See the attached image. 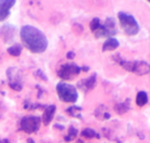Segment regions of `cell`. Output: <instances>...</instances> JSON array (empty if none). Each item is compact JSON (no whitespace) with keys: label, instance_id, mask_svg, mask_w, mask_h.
I'll return each instance as SVG.
<instances>
[{"label":"cell","instance_id":"obj_1","mask_svg":"<svg viewBox=\"0 0 150 143\" xmlns=\"http://www.w3.org/2000/svg\"><path fill=\"white\" fill-rule=\"evenodd\" d=\"M24 45L33 53H42L47 48L46 36L40 30L33 26H24L20 32Z\"/></svg>","mask_w":150,"mask_h":143},{"label":"cell","instance_id":"obj_2","mask_svg":"<svg viewBox=\"0 0 150 143\" xmlns=\"http://www.w3.org/2000/svg\"><path fill=\"white\" fill-rule=\"evenodd\" d=\"M118 18L122 29L127 35L132 36L137 35L139 32V26L134 16L126 12H119Z\"/></svg>","mask_w":150,"mask_h":143},{"label":"cell","instance_id":"obj_3","mask_svg":"<svg viewBox=\"0 0 150 143\" xmlns=\"http://www.w3.org/2000/svg\"><path fill=\"white\" fill-rule=\"evenodd\" d=\"M56 91L60 100L66 103H75L78 100L79 94L77 88L66 82H59L56 85Z\"/></svg>","mask_w":150,"mask_h":143},{"label":"cell","instance_id":"obj_4","mask_svg":"<svg viewBox=\"0 0 150 143\" xmlns=\"http://www.w3.org/2000/svg\"><path fill=\"white\" fill-rule=\"evenodd\" d=\"M6 74L10 88L15 91H21L23 89V75L21 70L16 67H11L8 68Z\"/></svg>","mask_w":150,"mask_h":143},{"label":"cell","instance_id":"obj_5","mask_svg":"<svg viewBox=\"0 0 150 143\" xmlns=\"http://www.w3.org/2000/svg\"><path fill=\"white\" fill-rule=\"evenodd\" d=\"M41 119L36 116L24 117L20 123V130L25 131L26 133H33L38 130L40 127Z\"/></svg>","mask_w":150,"mask_h":143},{"label":"cell","instance_id":"obj_6","mask_svg":"<svg viewBox=\"0 0 150 143\" xmlns=\"http://www.w3.org/2000/svg\"><path fill=\"white\" fill-rule=\"evenodd\" d=\"M81 69L75 63H67L60 67V69L57 71L58 77L65 80H73L75 77L80 74Z\"/></svg>","mask_w":150,"mask_h":143},{"label":"cell","instance_id":"obj_7","mask_svg":"<svg viewBox=\"0 0 150 143\" xmlns=\"http://www.w3.org/2000/svg\"><path fill=\"white\" fill-rule=\"evenodd\" d=\"M117 33V27H116L115 20L113 18H107L105 23L94 32L95 36L97 38L100 37H112L113 35H115Z\"/></svg>","mask_w":150,"mask_h":143},{"label":"cell","instance_id":"obj_8","mask_svg":"<svg viewBox=\"0 0 150 143\" xmlns=\"http://www.w3.org/2000/svg\"><path fill=\"white\" fill-rule=\"evenodd\" d=\"M16 35V27L12 25H3L0 27V38L4 43H10L14 40Z\"/></svg>","mask_w":150,"mask_h":143},{"label":"cell","instance_id":"obj_9","mask_svg":"<svg viewBox=\"0 0 150 143\" xmlns=\"http://www.w3.org/2000/svg\"><path fill=\"white\" fill-rule=\"evenodd\" d=\"M96 78H97V75L93 74L92 75H90L89 77L81 80L78 82V87L83 90L84 92H87L89 90H92L95 87L96 85Z\"/></svg>","mask_w":150,"mask_h":143},{"label":"cell","instance_id":"obj_10","mask_svg":"<svg viewBox=\"0 0 150 143\" xmlns=\"http://www.w3.org/2000/svg\"><path fill=\"white\" fill-rule=\"evenodd\" d=\"M132 73L137 75H144L150 73V65L145 61H134Z\"/></svg>","mask_w":150,"mask_h":143},{"label":"cell","instance_id":"obj_11","mask_svg":"<svg viewBox=\"0 0 150 143\" xmlns=\"http://www.w3.org/2000/svg\"><path fill=\"white\" fill-rule=\"evenodd\" d=\"M14 0H0V22L8 18L10 14V9L15 5Z\"/></svg>","mask_w":150,"mask_h":143},{"label":"cell","instance_id":"obj_12","mask_svg":"<svg viewBox=\"0 0 150 143\" xmlns=\"http://www.w3.org/2000/svg\"><path fill=\"white\" fill-rule=\"evenodd\" d=\"M55 112H56V106L55 105L47 106V107L44 109V112H43L42 117H41V120H42V123H43L44 125H48L50 123L52 122Z\"/></svg>","mask_w":150,"mask_h":143},{"label":"cell","instance_id":"obj_13","mask_svg":"<svg viewBox=\"0 0 150 143\" xmlns=\"http://www.w3.org/2000/svg\"><path fill=\"white\" fill-rule=\"evenodd\" d=\"M129 108H131V100L126 99L125 102L117 103L114 107V110L118 115H124L129 110Z\"/></svg>","mask_w":150,"mask_h":143},{"label":"cell","instance_id":"obj_14","mask_svg":"<svg viewBox=\"0 0 150 143\" xmlns=\"http://www.w3.org/2000/svg\"><path fill=\"white\" fill-rule=\"evenodd\" d=\"M120 43L119 41L117 40L116 38L114 37H110L108 38L105 42L103 43V46H102V51L105 52V51H113V50L117 49Z\"/></svg>","mask_w":150,"mask_h":143},{"label":"cell","instance_id":"obj_15","mask_svg":"<svg viewBox=\"0 0 150 143\" xmlns=\"http://www.w3.org/2000/svg\"><path fill=\"white\" fill-rule=\"evenodd\" d=\"M135 103L139 107H143L148 103V95L145 91H139L135 97Z\"/></svg>","mask_w":150,"mask_h":143},{"label":"cell","instance_id":"obj_16","mask_svg":"<svg viewBox=\"0 0 150 143\" xmlns=\"http://www.w3.org/2000/svg\"><path fill=\"white\" fill-rule=\"evenodd\" d=\"M22 51H23V47L21 44H19V43L14 44V45L10 46L9 48L7 49L8 54L13 56V57H18V56L21 55Z\"/></svg>","mask_w":150,"mask_h":143},{"label":"cell","instance_id":"obj_17","mask_svg":"<svg viewBox=\"0 0 150 143\" xmlns=\"http://www.w3.org/2000/svg\"><path fill=\"white\" fill-rule=\"evenodd\" d=\"M81 136H83L84 138H87V139H92V138H100V135L96 132L92 128H84V130L81 131Z\"/></svg>","mask_w":150,"mask_h":143},{"label":"cell","instance_id":"obj_18","mask_svg":"<svg viewBox=\"0 0 150 143\" xmlns=\"http://www.w3.org/2000/svg\"><path fill=\"white\" fill-rule=\"evenodd\" d=\"M81 110H83V109L81 107H78V106H72V107L68 108L66 112L70 115V116L76 117V118H78V119H81Z\"/></svg>","mask_w":150,"mask_h":143},{"label":"cell","instance_id":"obj_19","mask_svg":"<svg viewBox=\"0 0 150 143\" xmlns=\"http://www.w3.org/2000/svg\"><path fill=\"white\" fill-rule=\"evenodd\" d=\"M78 133H79V131L77 128L75 127H73V125H71L69 128V130H68V135L65 136V140H66L67 142L72 141L73 139H75L76 137L78 136Z\"/></svg>","mask_w":150,"mask_h":143},{"label":"cell","instance_id":"obj_20","mask_svg":"<svg viewBox=\"0 0 150 143\" xmlns=\"http://www.w3.org/2000/svg\"><path fill=\"white\" fill-rule=\"evenodd\" d=\"M89 27H90V30H91V32H95L96 30H97L99 27H101V24H100V20L98 18H94L92 19V21L90 22L89 24Z\"/></svg>","mask_w":150,"mask_h":143},{"label":"cell","instance_id":"obj_21","mask_svg":"<svg viewBox=\"0 0 150 143\" xmlns=\"http://www.w3.org/2000/svg\"><path fill=\"white\" fill-rule=\"evenodd\" d=\"M33 75H35L36 77L40 78V80H43L44 81H47V77H46V75H45L44 73L41 71V70H36V71H35V73H33Z\"/></svg>","mask_w":150,"mask_h":143},{"label":"cell","instance_id":"obj_22","mask_svg":"<svg viewBox=\"0 0 150 143\" xmlns=\"http://www.w3.org/2000/svg\"><path fill=\"white\" fill-rule=\"evenodd\" d=\"M66 57H67V59H69V60H72V59L75 58V53H74L73 51H69L67 53Z\"/></svg>","mask_w":150,"mask_h":143},{"label":"cell","instance_id":"obj_23","mask_svg":"<svg viewBox=\"0 0 150 143\" xmlns=\"http://www.w3.org/2000/svg\"><path fill=\"white\" fill-rule=\"evenodd\" d=\"M81 71H83V72H88L89 71L88 67H83V68H81Z\"/></svg>","mask_w":150,"mask_h":143},{"label":"cell","instance_id":"obj_24","mask_svg":"<svg viewBox=\"0 0 150 143\" xmlns=\"http://www.w3.org/2000/svg\"><path fill=\"white\" fill-rule=\"evenodd\" d=\"M0 143H10V142L7 139H3V140H0Z\"/></svg>","mask_w":150,"mask_h":143},{"label":"cell","instance_id":"obj_25","mask_svg":"<svg viewBox=\"0 0 150 143\" xmlns=\"http://www.w3.org/2000/svg\"><path fill=\"white\" fill-rule=\"evenodd\" d=\"M55 128H59V130H64V128L63 127H60V125H55Z\"/></svg>","mask_w":150,"mask_h":143},{"label":"cell","instance_id":"obj_26","mask_svg":"<svg viewBox=\"0 0 150 143\" xmlns=\"http://www.w3.org/2000/svg\"><path fill=\"white\" fill-rule=\"evenodd\" d=\"M28 143H35V141H33L32 138H30V139H28Z\"/></svg>","mask_w":150,"mask_h":143},{"label":"cell","instance_id":"obj_27","mask_svg":"<svg viewBox=\"0 0 150 143\" xmlns=\"http://www.w3.org/2000/svg\"><path fill=\"white\" fill-rule=\"evenodd\" d=\"M148 2H149V3H150V0H149V1H148Z\"/></svg>","mask_w":150,"mask_h":143}]
</instances>
